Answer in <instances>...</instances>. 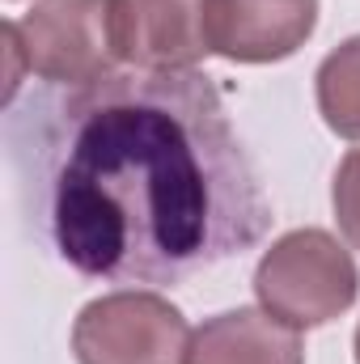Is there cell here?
I'll return each instance as SVG.
<instances>
[{
    "instance_id": "cell-1",
    "label": "cell",
    "mask_w": 360,
    "mask_h": 364,
    "mask_svg": "<svg viewBox=\"0 0 360 364\" xmlns=\"http://www.w3.org/2000/svg\"><path fill=\"white\" fill-rule=\"evenodd\" d=\"M21 149L34 220L73 272L179 284L271 229L263 178L216 85L186 73H106L38 106Z\"/></svg>"
},
{
    "instance_id": "cell-2",
    "label": "cell",
    "mask_w": 360,
    "mask_h": 364,
    "mask_svg": "<svg viewBox=\"0 0 360 364\" xmlns=\"http://www.w3.org/2000/svg\"><path fill=\"white\" fill-rule=\"evenodd\" d=\"M360 272L352 250L327 229H292L255 267V296L275 322L314 331L356 305Z\"/></svg>"
},
{
    "instance_id": "cell-3",
    "label": "cell",
    "mask_w": 360,
    "mask_h": 364,
    "mask_svg": "<svg viewBox=\"0 0 360 364\" xmlns=\"http://www.w3.org/2000/svg\"><path fill=\"white\" fill-rule=\"evenodd\" d=\"M4 43L43 81L90 85L115 73L110 0H38L21 21H4Z\"/></svg>"
},
{
    "instance_id": "cell-4",
    "label": "cell",
    "mask_w": 360,
    "mask_h": 364,
    "mask_svg": "<svg viewBox=\"0 0 360 364\" xmlns=\"http://www.w3.org/2000/svg\"><path fill=\"white\" fill-rule=\"evenodd\" d=\"M191 326L157 292H106L73 322L77 364H182Z\"/></svg>"
},
{
    "instance_id": "cell-5",
    "label": "cell",
    "mask_w": 360,
    "mask_h": 364,
    "mask_svg": "<svg viewBox=\"0 0 360 364\" xmlns=\"http://www.w3.org/2000/svg\"><path fill=\"white\" fill-rule=\"evenodd\" d=\"M208 0H110L115 60L140 73H186L208 55Z\"/></svg>"
},
{
    "instance_id": "cell-6",
    "label": "cell",
    "mask_w": 360,
    "mask_h": 364,
    "mask_svg": "<svg viewBox=\"0 0 360 364\" xmlns=\"http://www.w3.org/2000/svg\"><path fill=\"white\" fill-rule=\"evenodd\" d=\"M318 26V0H208V55L229 64H275L297 55Z\"/></svg>"
},
{
    "instance_id": "cell-7",
    "label": "cell",
    "mask_w": 360,
    "mask_h": 364,
    "mask_svg": "<svg viewBox=\"0 0 360 364\" xmlns=\"http://www.w3.org/2000/svg\"><path fill=\"white\" fill-rule=\"evenodd\" d=\"M182 364H305V348L268 309H225L191 331Z\"/></svg>"
},
{
    "instance_id": "cell-8",
    "label": "cell",
    "mask_w": 360,
    "mask_h": 364,
    "mask_svg": "<svg viewBox=\"0 0 360 364\" xmlns=\"http://www.w3.org/2000/svg\"><path fill=\"white\" fill-rule=\"evenodd\" d=\"M314 97H318V114L322 123L344 136L360 140V34L339 43L314 77Z\"/></svg>"
},
{
    "instance_id": "cell-9",
    "label": "cell",
    "mask_w": 360,
    "mask_h": 364,
    "mask_svg": "<svg viewBox=\"0 0 360 364\" xmlns=\"http://www.w3.org/2000/svg\"><path fill=\"white\" fill-rule=\"evenodd\" d=\"M331 208L339 220V233L348 237V246L360 250V149H352L331 182Z\"/></svg>"
},
{
    "instance_id": "cell-10",
    "label": "cell",
    "mask_w": 360,
    "mask_h": 364,
    "mask_svg": "<svg viewBox=\"0 0 360 364\" xmlns=\"http://www.w3.org/2000/svg\"><path fill=\"white\" fill-rule=\"evenodd\" d=\"M352 348H356V364H360V326H356V339H352Z\"/></svg>"
}]
</instances>
